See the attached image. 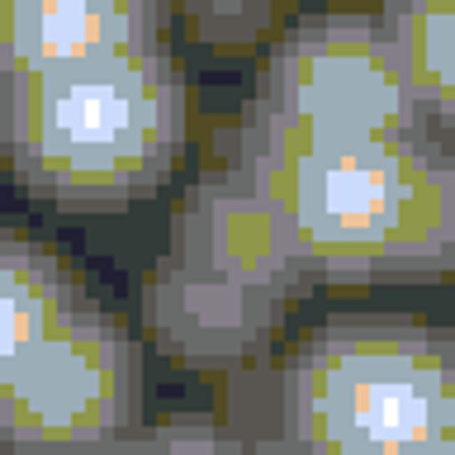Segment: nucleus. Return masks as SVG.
<instances>
[{
    "label": "nucleus",
    "mask_w": 455,
    "mask_h": 455,
    "mask_svg": "<svg viewBox=\"0 0 455 455\" xmlns=\"http://www.w3.org/2000/svg\"><path fill=\"white\" fill-rule=\"evenodd\" d=\"M284 308V299L199 270L171 251L156 256V266L142 275V327L152 347L190 370L247 365L275 337Z\"/></svg>",
    "instance_id": "nucleus-7"
},
{
    "label": "nucleus",
    "mask_w": 455,
    "mask_h": 455,
    "mask_svg": "<svg viewBox=\"0 0 455 455\" xmlns=\"http://www.w3.org/2000/svg\"><path fill=\"white\" fill-rule=\"evenodd\" d=\"M105 455H251V441L233 436L228 427L199 412H176L152 427H138L128 441H119Z\"/></svg>",
    "instance_id": "nucleus-12"
},
{
    "label": "nucleus",
    "mask_w": 455,
    "mask_h": 455,
    "mask_svg": "<svg viewBox=\"0 0 455 455\" xmlns=\"http://www.w3.org/2000/svg\"><path fill=\"white\" fill-rule=\"evenodd\" d=\"M138 427L142 355L128 323L100 304L0 365L5 455H105Z\"/></svg>",
    "instance_id": "nucleus-5"
},
{
    "label": "nucleus",
    "mask_w": 455,
    "mask_h": 455,
    "mask_svg": "<svg viewBox=\"0 0 455 455\" xmlns=\"http://www.w3.org/2000/svg\"><path fill=\"white\" fill-rule=\"evenodd\" d=\"M95 299L71 275V266L24 228H5L0 237V365L20 361L52 332L85 313Z\"/></svg>",
    "instance_id": "nucleus-9"
},
{
    "label": "nucleus",
    "mask_w": 455,
    "mask_h": 455,
    "mask_svg": "<svg viewBox=\"0 0 455 455\" xmlns=\"http://www.w3.org/2000/svg\"><path fill=\"white\" fill-rule=\"evenodd\" d=\"M251 455H313V451H308V446H299L294 436L275 432V436H261V441H251Z\"/></svg>",
    "instance_id": "nucleus-13"
},
{
    "label": "nucleus",
    "mask_w": 455,
    "mask_h": 455,
    "mask_svg": "<svg viewBox=\"0 0 455 455\" xmlns=\"http://www.w3.org/2000/svg\"><path fill=\"white\" fill-rule=\"evenodd\" d=\"M166 251L199 270H213V275L256 284L284 304L313 284L280 213L270 209L261 185L237 162L209 166L204 176L190 180V190L180 195L176 213H171Z\"/></svg>",
    "instance_id": "nucleus-6"
},
{
    "label": "nucleus",
    "mask_w": 455,
    "mask_h": 455,
    "mask_svg": "<svg viewBox=\"0 0 455 455\" xmlns=\"http://www.w3.org/2000/svg\"><path fill=\"white\" fill-rule=\"evenodd\" d=\"M284 5H290V0H284Z\"/></svg>",
    "instance_id": "nucleus-16"
},
{
    "label": "nucleus",
    "mask_w": 455,
    "mask_h": 455,
    "mask_svg": "<svg viewBox=\"0 0 455 455\" xmlns=\"http://www.w3.org/2000/svg\"><path fill=\"white\" fill-rule=\"evenodd\" d=\"M280 432L313 455H398L455 432V332L403 313L323 318L280 365Z\"/></svg>",
    "instance_id": "nucleus-3"
},
{
    "label": "nucleus",
    "mask_w": 455,
    "mask_h": 455,
    "mask_svg": "<svg viewBox=\"0 0 455 455\" xmlns=\"http://www.w3.org/2000/svg\"><path fill=\"white\" fill-rule=\"evenodd\" d=\"M251 105L299 138L375 142L436 133L379 14L318 10L270 43Z\"/></svg>",
    "instance_id": "nucleus-4"
},
{
    "label": "nucleus",
    "mask_w": 455,
    "mask_h": 455,
    "mask_svg": "<svg viewBox=\"0 0 455 455\" xmlns=\"http://www.w3.org/2000/svg\"><path fill=\"white\" fill-rule=\"evenodd\" d=\"M441 148H446V156H451V166H455V128H441Z\"/></svg>",
    "instance_id": "nucleus-15"
},
{
    "label": "nucleus",
    "mask_w": 455,
    "mask_h": 455,
    "mask_svg": "<svg viewBox=\"0 0 455 455\" xmlns=\"http://www.w3.org/2000/svg\"><path fill=\"white\" fill-rule=\"evenodd\" d=\"M379 24L432 128H455V0H379Z\"/></svg>",
    "instance_id": "nucleus-10"
},
{
    "label": "nucleus",
    "mask_w": 455,
    "mask_h": 455,
    "mask_svg": "<svg viewBox=\"0 0 455 455\" xmlns=\"http://www.w3.org/2000/svg\"><path fill=\"white\" fill-rule=\"evenodd\" d=\"M398 455H455V432L451 436H436V441H422V446H408Z\"/></svg>",
    "instance_id": "nucleus-14"
},
{
    "label": "nucleus",
    "mask_w": 455,
    "mask_h": 455,
    "mask_svg": "<svg viewBox=\"0 0 455 455\" xmlns=\"http://www.w3.org/2000/svg\"><path fill=\"white\" fill-rule=\"evenodd\" d=\"M233 162L261 185L313 280L394 284L455 270V166L436 133L323 142L247 100Z\"/></svg>",
    "instance_id": "nucleus-1"
},
{
    "label": "nucleus",
    "mask_w": 455,
    "mask_h": 455,
    "mask_svg": "<svg viewBox=\"0 0 455 455\" xmlns=\"http://www.w3.org/2000/svg\"><path fill=\"white\" fill-rule=\"evenodd\" d=\"M284 0H176V14L190 43L209 52H251L256 43L275 34Z\"/></svg>",
    "instance_id": "nucleus-11"
},
{
    "label": "nucleus",
    "mask_w": 455,
    "mask_h": 455,
    "mask_svg": "<svg viewBox=\"0 0 455 455\" xmlns=\"http://www.w3.org/2000/svg\"><path fill=\"white\" fill-rule=\"evenodd\" d=\"M176 0H0V71H52L162 43Z\"/></svg>",
    "instance_id": "nucleus-8"
},
{
    "label": "nucleus",
    "mask_w": 455,
    "mask_h": 455,
    "mask_svg": "<svg viewBox=\"0 0 455 455\" xmlns=\"http://www.w3.org/2000/svg\"><path fill=\"white\" fill-rule=\"evenodd\" d=\"M0 124L14 180L57 209H124L152 195L185 152L190 95L162 43L52 71H0Z\"/></svg>",
    "instance_id": "nucleus-2"
}]
</instances>
